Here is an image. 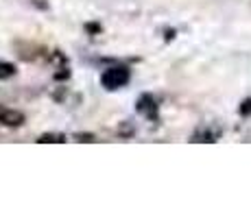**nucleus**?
Instances as JSON below:
<instances>
[{"instance_id":"obj_3","label":"nucleus","mask_w":251,"mask_h":218,"mask_svg":"<svg viewBox=\"0 0 251 218\" xmlns=\"http://www.w3.org/2000/svg\"><path fill=\"white\" fill-rule=\"evenodd\" d=\"M16 72V68L11 64H7V61H0V79H9V76Z\"/></svg>"},{"instance_id":"obj_1","label":"nucleus","mask_w":251,"mask_h":218,"mask_svg":"<svg viewBox=\"0 0 251 218\" xmlns=\"http://www.w3.org/2000/svg\"><path fill=\"white\" fill-rule=\"evenodd\" d=\"M100 83L107 90H118V87L129 83V70L127 68H109L100 74Z\"/></svg>"},{"instance_id":"obj_2","label":"nucleus","mask_w":251,"mask_h":218,"mask_svg":"<svg viewBox=\"0 0 251 218\" xmlns=\"http://www.w3.org/2000/svg\"><path fill=\"white\" fill-rule=\"evenodd\" d=\"M0 122L7 124V127H18L24 122V116L13 109H0Z\"/></svg>"},{"instance_id":"obj_4","label":"nucleus","mask_w":251,"mask_h":218,"mask_svg":"<svg viewBox=\"0 0 251 218\" xmlns=\"http://www.w3.org/2000/svg\"><path fill=\"white\" fill-rule=\"evenodd\" d=\"M42 142H64V138H61V135H44Z\"/></svg>"}]
</instances>
